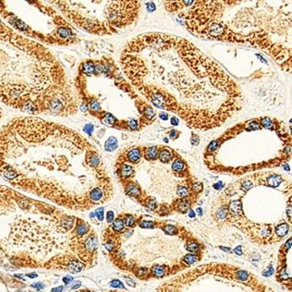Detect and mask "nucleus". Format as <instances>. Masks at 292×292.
<instances>
[{
    "label": "nucleus",
    "mask_w": 292,
    "mask_h": 292,
    "mask_svg": "<svg viewBox=\"0 0 292 292\" xmlns=\"http://www.w3.org/2000/svg\"><path fill=\"white\" fill-rule=\"evenodd\" d=\"M120 63L147 100L176 114L192 129L219 127L241 110L237 83L184 38L156 32L138 35L126 44Z\"/></svg>",
    "instance_id": "nucleus-1"
},
{
    "label": "nucleus",
    "mask_w": 292,
    "mask_h": 292,
    "mask_svg": "<svg viewBox=\"0 0 292 292\" xmlns=\"http://www.w3.org/2000/svg\"><path fill=\"white\" fill-rule=\"evenodd\" d=\"M47 269H54L61 270H68L72 274H77L83 270L85 265L70 255H56L45 264Z\"/></svg>",
    "instance_id": "nucleus-2"
},
{
    "label": "nucleus",
    "mask_w": 292,
    "mask_h": 292,
    "mask_svg": "<svg viewBox=\"0 0 292 292\" xmlns=\"http://www.w3.org/2000/svg\"><path fill=\"white\" fill-rule=\"evenodd\" d=\"M50 222L53 224V226L55 228V230L57 232L65 233V232L70 231L71 229L74 227L75 218L73 216L64 215V216L61 217L59 219H57V221L56 220H50Z\"/></svg>",
    "instance_id": "nucleus-3"
},
{
    "label": "nucleus",
    "mask_w": 292,
    "mask_h": 292,
    "mask_svg": "<svg viewBox=\"0 0 292 292\" xmlns=\"http://www.w3.org/2000/svg\"><path fill=\"white\" fill-rule=\"evenodd\" d=\"M88 231H89L88 225L85 222H82V220H79V221L77 222V225H76V226L75 228V232L73 233V235L74 236H76V237H79V238H82L85 234L88 233Z\"/></svg>",
    "instance_id": "nucleus-4"
},
{
    "label": "nucleus",
    "mask_w": 292,
    "mask_h": 292,
    "mask_svg": "<svg viewBox=\"0 0 292 292\" xmlns=\"http://www.w3.org/2000/svg\"><path fill=\"white\" fill-rule=\"evenodd\" d=\"M141 153L139 148H132L126 154V160L132 163H138L141 159Z\"/></svg>",
    "instance_id": "nucleus-5"
},
{
    "label": "nucleus",
    "mask_w": 292,
    "mask_h": 292,
    "mask_svg": "<svg viewBox=\"0 0 292 292\" xmlns=\"http://www.w3.org/2000/svg\"><path fill=\"white\" fill-rule=\"evenodd\" d=\"M80 68L82 72L86 75H93L96 73V65L92 61H87L83 62Z\"/></svg>",
    "instance_id": "nucleus-6"
},
{
    "label": "nucleus",
    "mask_w": 292,
    "mask_h": 292,
    "mask_svg": "<svg viewBox=\"0 0 292 292\" xmlns=\"http://www.w3.org/2000/svg\"><path fill=\"white\" fill-rule=\"evenodd\" d=\"M158 154L159 151L157 147H150L146 148V150L144 151V157L148 161H154L157 159Z\"/></svg>",
    "instance_id": "nucleus-7"
},
{
    "label": "nucleus",
    "mask_w": 292,
    "mask_h": 292,
    "mask_svg": "<svg viewBox=\"0 0 292 292\" xmlns=\"http://www.w3.org/2000/svg\"><path fill=\"white\" fill-rule=\"evenodd\" d=\"M158 157L160 159V161L163 163H167L169 161H170L173 157V154H172V152L168 149V148H163L161 149V151L159 152L158 154Z\"/></svg>",
    "instance_id": "nucleus-8"
},
{
    "label": "nucleus",
    "mask_w": 292,
    "mask_h": 292,
    "mask_svg": "<svg viewBox=\"0 0 292 292\" xmlns=\"http://www.w3.org/2000/svg\"><path fill=\"white\" fill-rule=\"evenodd\" d=\"M229 211H230V213L232 215H235V216L240 215V213L241 212V203L239 200L232 201L230 203Z\"/></svg>",
    "instance_id": "nucleus-9"
},
{
    "label": "nucleus",
    "mask_w": 292,
    "mask_h": 292,
    "mask_svg": "<svg viewBox=\"0 0 292 292\" xmlns=\"http://www.w3.org/2000/svg\"><path fill=\"white\" fill-rule=\"evenodd\" d=\"M117 147H118V141L113 136L110 137L106 141L105 144H104V149L108 152H111L113 151V150H115L117 148Z\"/></svg>",
    "instance_id": "nucleus-10"
},
{
    "label": "nucleus",
    "mask_w": 292,
    "mask_h": 292,
    "mask_svg": "<svg viewBox=\"0 0 292 292\" xmlns=\"http://www.w3.org/2000/svg\"><path fill=\"white\" fill-rule=\"evenodd\" d=\"M134 173V169L131 165L123 164L120 167V175L123 177H129Z\"/></svg>",
    "instance_id": "nucleus-11"
},
{
    "label": "nucleus",
    "mask_w": 292,
    "mask_h": 292,
    "mask_svg": "<svg viewBox=\"0 0 292 292\" xmlns=\"http://www.w3.org/2000/svg\"><path fill=\"white\" fill-rule=\"evenodd\" d=\"M142 114H143V117L145 119H147L148 120H153L156 116L155 111H154V109L152 108L151 106H149V105L148 106H146L145 109H143Z\"/></svg>",
    "instance_id": "nucleus-12"
},
{
    "label": "nucleus",
    "mask_w": 292,
    "mask_h": 292,
    "mask_svg": "<svg viewBox=\"0 0 292 292\" xmlns=\"http://www.w3.org/2000/svg\"><path fill=\"white\" fill-rule=\"evenodd\" d=\"M102 122L105 125H108V126H114L117 122V119L111 115L110 113H105L103 117H102Z\"/></svg>",
    "instance_id": "nucleus-13"
},
{
    "label": "nucleus",
    "mask_w": 292,
    "mask_h": 292,
    "mask_svg": "<svg viewBox=\"0 0 292 292\" xmlns=\"http://www.w3.org/2000/svg\"><path fill=\"white\" fill-rule=\"evenodd\" d=\"M185 164L181 158H177L172 164V169L175 172H182L184 169Z\"/></svg>",
    "instance_id": "nucleus-14"
},
{
    "label": "nucleus",
    "mask_w": 292,
    "mask_h": 292,
    "mask_svg": "<svg viewBox=\"0 0 292 292\" xmlns=\"http://www.w3.org/2000/svg\"><path fill=\"white\" fill-rule=\"evenodd\" d=\"M282 182V177L278 175H272L268 179V184L271 187H277Z\"/></svg>",
    "instance_id": "nucleus-15"
},
{
    "label": "nucleus",
    "mask_w": 292,
    "mask_h": 292,
    "mask_svg": "<svg viewBox=\"0 0 292 292\" xmlns=\"http://www.w3.org/2000/svg\"><path fill=\"white\" fill-rule=\"evenodd\" d=\"M126 193L129 195V196H132V197H137L141 191H140V189L134 185V184H130L127 188V191H126Z\"/></svg>",
    "instance_id": "nucleus-16"
},
{
    "label": "nucleus",
    "mask_w": 292,
    "mask_h": 292,
    "mask_svg": "<svg viewBox=\"0 0 292 292\" xmlns=\"http://www.w3.org/2000/svg\"><path fill=\"white\" fill-rule=\"evenodd\" d=\"M288 231H289V225L287 224H282L276 228V234L278 236L283 237L287 234Z\"/></svg>",
    "instance_id": "nucleus-17"
},
{
    "label": "nucleus",
    "mask_w": 292,
    "mask_h": 292,
    "mask_svg": "<svg viewBox=\"0 0 292 292\" xmlns=\"http://www.w3.org/2000/svg\"><path fill=\"white\" fill-rule=\"evenodd\" d=\"M261 124H262L265 128H267V129H274V126H275V124L268 117L262 118V120H261Z\"/></svg>",
    "instance_id": "nucleus-18"
},
{
    "label": "nucleus",
    "mask_w": 292,
    "mask_h": 292,
    "mask_svg": "<svg viewBox=\"0 0 292 292\" xmlns=\"http://www.w3.org/2000/svg\"><path fill=\"white\" fill-rule=\"evenodd\" d=\"M153 273H154V275L155 277H158L159 278V277H161L164 275L165 270H164V269L161 266L157 265V266H155V267L153 268Z\"/></svg>",
    "instance_id": "nucleus-19"
},
{
    "label": "nucleus",
    "mask_w": 292,
    "mask_h": 292,
    "mask_svg": "<svg viewBox=\"0 0 292 292\" xmlns=\"http://www.w3.org/2000/svg\"><path fill=\"white\" fill-rule=\"evenodd\" d=\"M112 227H113V229H114L115 231H117V232H121V231L123 230V228H124V223H123V221H122L121 219H117L115 221L113 222V224H112Z\"/></svg>",
    "instance_id": "nucleus-20"
},
{
    "label": "nucleus",
    "mask_w": 292,
    "mask_h": 292,
    "mask_svg": "<svg viewBox=\"0 0 292 292\" xmlns=\"http://www.w3.org/2000/svg\"><path fill=\"white\" fill-rule=\"evenodd\" d=\"M88 105H89V109L92 110L93 111H99L101 110L100 104L97 100L90 101Z\"/></svg>",
    "instance_id": "nucleus-21"
},
{
    "label": "nucleus",
    "mask_w": 292,
    "mask_h": 292,
    "mask_svg": "<svg viewBox=\"0 0 292 292\" xmlns=\"http://www.w3.org/2000/svg\"><path fill=\"white\" fill-rule=\"evenodd\" d=\"M178 207H179V209H180L181 212H185L188 209V207H189V202H188V200L187 199H182V200H181L180 203H179Z\"/></svg>",
    "instance_id": "nucleus-22"
},
{
    "label": "nucleus",
    "mask_w": 292,
    "mask_h": 292,
    "mask_svg": "<svg viewBox=\"0 0 292 292\" xmlns=\"http://www.w3.org/2000/svg\"><path fill=\"white\" fill-rule=\"evenodd\" d=\"M127 126H128V128L130 130H136L138 129V122L135 120H130L127 121Z\"/></svg>",
    "instance_id": "nucleus-23"
},
{
    "label": "nucleus",
    "mask_w": 292,
    "mask_h": 292,
    "mask_svg": "<svg viewBox=\"0 0 292 292\" xmlns=\"http://www.w3.org/2000/svg\"><path fill=\"white\" fill-rule=\"evenodd\" d=\"M184 262L188 264H192L197 262V257L196 255H193V254H188L184 257Z\"/></svg>",
    "instance_id": "nucleus-24"
},
{
    "label": "nucleus",
    "mask_w": 292,
    "mask_h": 292,
    "mask_svg": "<svg viewBox=\"0 0 292 292\" xmlns=\"http://www.w3.org/2000/svg\"><path fill=\"white\" fill-rule=\"evenodd\" d=\"M177 195L180 197H185L188 195V190L184 186H179L177 188Z\"/></svg>",
    "instance_id": "nucleus-25"
},
{
    "label": "nucleus",
    "mask_w": 292,
    "mask_h": 292,
    "mask_svg": "<svg viewBox=\"0 0 292 292\" xmlns=\"http://www.w3.org/2000/svg\"><path fill=\"white\" fill-rule=\"evenodd\" d=\"M94 213H95V216L98 218V219L99 221H102L104 219V208L103 207L97 209L96 212H94Z\"/></svg>",
    "instance_id": "nucleus-26"
},
{
    "label": "nucleus",
    "mask_w": 292,
    "mask_h": 292,
    "mask_svg": "<svg viewBox=\"0 0 292 292\" xmlns=\"http://www.w3.org/2000/svg\"><path fill=\"white\" fill-rule=\"evenodd\" d=\"M123 223L126 225H127V226H132L133 225V223H134V218L132 216H131V215H129V216H127V217L125 218Z\"/></svg>",
    "instance_id": "nucleus-27"
},
{
    "label": "nucleus",
    "mask_w": 292,
    "mask_h": 292,
    "mask_svg": "<svg viewBox=\"0 0 292 292\" xmlns=\"http://www.w3.org/2000/svg\"><path fill=\"white\" fill-rule=\"evenodd\" d=\"M187 250H189L190 252L192 253L197 252L198 250V245L197 243H195V242H192L187 247Z\"/></svg>",
    "instance_id": "nucleus-28"
},
{
    "label": "nucleus",
    "mask_w": 292,
    "mask_h": 292,
    "mask_svg": "<svg viewBox=\"0 0 292 292\" xmlns=\"http://www.w3.org/2000/svg\"><path fill=\"white\" fill-rule=\"evenodd\" d=\"M164 231L167 232L168 234L173 235V234H175V233L176 232V227H175V226H173V225H168V226H166V227L164 228Z\"/></svg>",
    "instance_id": "nucleus-29"
},
{
    "label": "nucleus",
    "mask_w": 292,
    "mask_h": 292,
    "mask_svg": "<svg viewBox=\"0 0 292 292\" xmlns=\"http://www.w3.org/2000/svg\"><path fill=\"white\" fill-rule=\"evenodd\" d=\"M111 287H114V288H121V289H124L123 283L120 281H119V280H113L111 282Z\"/></svg>",
    "instance_id": "nucleus-30"
},
{
    "label": "nucleus",
    "mask_w": 292,
    "mask_h": 292,
    "mask_svg": "<svg viewBox=\"0 0 292 292\" xmlns=\"http://www.w3.org/2000/svg\"><path fill=\"white\" fill-rule=\"evenodd\" d=\"M93 128H94L93 125H91V124H87V125H85V126H84V127H83V131L85 132H87L88 134H91V132H93Z\"/></svg>",
    "instance_id": "nucleus-31"
},
{
    "label": "nucleus",
    "mask_w": 292,
    "mask_h": 292,
    "mask_svg": "<svg viewBox=\"0 0 292 292\" xmlns=\"http://www.w3.org/2000/svg\"><path fill=\"white\" fill-rule=\"evenodd\" d=\"M253 187V184H252V182H249V181H247V182H245L243 184L241 185V188L245 191H248L250 188H252Z\"/></svg>",
    "instance_id": "nucleus-32"
},
{
    "label": "nucleus",
    "mask_w": 292,
    "mask_h": 292,
    "mask_svg": "<svg viewBox=\"0 0 292 292\" xmlns=\"http://www.w3.org/2000/svg\"><path fill=\"white\" fill-rule=\"evenodd\" d=\"M140 225H141V227H143V228H152L154 226V223L151 221H144L141 223Z\"/></svg>",
    "instance_id": "nucleus-33"
},
{
    "label": "nucleus",
    "mask_w": 292,
    "mask_h": 292,
    "mask_svg": "<svg viewBox=\"0 0 292 292\" xmlns=\"http://www.w3.org/2000/svg\"><path fill=\"white\" fill-rule=\"evenodd\" d=\"M218 217H219V219H225V218L226 217V209H225V208H221V209L218 212Z\"/></svg>",
    "instance_id": "nucleus-34"
},
{
    "label": "nucleus",
    "mask_w": 292,
    "mask_h": 292,
    "mask_svg": "<svg viewBox=\"0 0 292 292\" xmlns=\"http://www.w3.org/2000/svg\"><path fill=\"white\" fill-rule=\"evenodd\" d=\"M32 287L35 288L37 290H42L45 286H44V285H43V283H41V282H35V283H33Z\"/></svg>",
    "instance_id": "nucleus-35"
},
{
    "label": "nucleus",
    "mask_w": 292,
    "mask_h": 292,
    "mask_svg": "<svg viewBox=\"0 0 292 292\" xmlns=\"http://www.w3.org/2000/svg\"><path fill=\"white\" fill-rule=\"evenodd\" d=\"M191 142L192 145H198V143H199V138H198V136L193 134V136H192L191 139Z\"/></svg>",
    "instance_id": "nucleus-36"
},
{
    "label": "nucleus",
    "mask_w": 292,
    "mask_h": 292,
    "mask_svg": "<svg viewBox=\"0 0 292 292\" xmlns=\"http://www.w3.org/2000/svg\"><path fill=\"white\" fill-rule=\"evenodd\" d=\"M146 6H147V8H148V10L149 11H154L155 10V5H154V4L153 3V2H149V3H147L146 4Z\"/></svg>",
    "instance_id": "nucleus-37"
},
{
    "label": "nucleus",
    "mask_w": 292,
    "mask_h": 292,
    "mask_svg": "<svg viewBox=\"0 0 292 292\" xmlns=\"http://www.w3.org/2000/svg\"><path fill=\"white\" fill-rule=\"evenodd\" d=\"M107 222L108 223H111V222L113 221V219H114V213L112 212H108L107 213Z\"/></svg>",
    "instance_id": "nucleus-38"
},
{
    "label": "nucleus",
    "mask_w": 292,
    "mask_h": 292,
    "mask_svg": "<svg viewBox=\"0 0 292 292\" xmlns=\"http://www.w3.org/2000/svg\"><path fill=\"white\" fill-rule=\"evenodd\" d=\"M72 280H73V278H72L71 276H70V275H67V276L63 277V279H62V281H63V282H64L65 284H69Z\"/></svg>",
    "instance_id": "nucleus-39"
},
{
    "label": "nucleus",
    "mask_w": 292,
    "mask_h": 292,
    "mask_svg": "<svg viewBox=\"0 0 292 292\" xmlns=\"http://www.w3.org/2000/svg\"><path fill=\"white\" fill-rule=\"evenodd\" d=\"M170 122L173 126H177L179 124V120L176 118V117H172L171 120H170Z\"/></svg>",
    "instance_id": "nucleus-40"
},
{
    "label": "nucleus",
    "mask_w": 292,
    "mask_h": 292,
    "mask_svg": "<svg viewBox=\"0 0 292 292\" xmlns=\"http://www.w3.org/2000/svg\"><path fill=\"white\" fill-rule=\"evenodd\" d=\"M169 137L171 138V139H175L176 137H177V132L176 131V130H171V131L169 132Z\"/></svg>",
    "instance_id": "nucleus-41"
},
{
    "label": "nucleus",
    "mask_w": 292,
    "mask_h": 292,
    "mask_svg": "<svg viewBox=\"0 0 292 292\" xmlns=\"http://www.w3.org/2000/svg\"><path fill=\"white\" fill-rule=\"evenodd\" d=\"M169 115H168V113H166V112H161V114H160V117H161V120H168V117Z\"/></svg>",
    "instance_id": "nucleus-42"
},
{
    "label": "nucleus",
    "mask_w": 292,
    "mask_h": 292,
    "mask_svg": "<svg viewBox=\"0 0 292 292\" xmlns=\"http://www.w3.org/2000/svg\"><path fill=\"white\" fill-rule=\"evenodd\" d=\"M62 290H63V286H59V287H57V288H54V289H52L51 292H61L62 291Z\"/></svg>",
    "instance_id": "nucleus-43"
},
{
    "label": "nucleus",
    "mask_w": 292,
    "mask_h": 292,
    "mask_svg": "<svg viewBox=\"0 0 292 292\" xmlns=\"http://www.w3.org/2000/svg\"><path fill=\"white\" fill-rule=\"evenodd\" d=\"M193 188L195 189V191H200L202 190V185L201 184H197V183H196V184H194Z\"/></svg>",
    "instance_id": "nucleus-44"
},
{
    "label": "nucleus",
    "mask_w": 292,
    "mask_h": 292,
    "mask_svg": "<svg viewBox=\"0 0 292 292\" xmlns=\"http://www.w3.org/2000/svg\"><path fill=\"white\" fill-rule=\"evenodd\" d=\"M273 272H274V270H273L272 268L270 267V269H269V271H266V272L263 273V275H265V276H269V275H272Z\"/></svg>",
    "instance_id": "nucleus-45"
},
{
    "label": "nucleus",
    "mask_w": 292,
    "mask_h": 292,
    "mask_svg": "<svg viewBox=\"0 0 292 292\" xmlns=\"http://www.w3.org/2000/svg\"><path fill=\"white\" fill-rule=\"evenodd\" d=\"M234 252H235V253H236V254H238V255H241V254L242 253L241 247H236V248L234 249Z\"/></svg>",
    "instance_id": "nucleus-46"
},
{
    "label": "nucleus",
    "mask_w": 292,
    "mask_h": 292,
    "mask_svg": "<svg viewBox=\"0 0 292 292\" xmlns=\"http://www.w3.org/2000/svg\"><path fill=\"white\" fill-rule=\"evenodd\" d=\"M26 276H28V277H30V278H35V277H37L38 276V275L36 274V273H29V274H27L26 275Z\"/></svg>",
    "instance_id": "nucleus-47"
},
{
    "label": "nucleus",
    "mask_w": 292,
    "mask_h": 292,
    "mask_svg": "<svg viewBox=\"0 0 292 292\" xmlns=\"http://www.w3.org/2000/svg\"><path fill=\"white\" fill-rule=\"evenodd\" d=\"M287 213H288V216L290 218V216H291V209H290H290H288V211H287Z\"/></svg>",
    "instance_id": "nucleus-48"
},
{
    "label": "nucleus",
    "mask_w": 292,
    "mask_h": 292,
    "mask_svg": "<svg viewBox=\"0 0 292 292\" xmlns=\"http://www.w3.org/2000/svg\"><path fill=\"white\" fill-rule=\"evenodd\" d=\"M190 217H191V218L195 217V214H194V212H193L192 210H191V212H190Z\"/></svg>",
    "instance_id": "nucleus-49"
},
{
    "label": "nucleus",
    "mask_w": 292,
    "mask_h": 292,
    "mask_svg": "<svg viewBox=\"0 0 292 292\" xmlns=\"http://www.w3.org/2000/svg\"><path fill=\"white\" fill-rule=\"evenodd\" d=\"M14 277H18V278H22L23 277V275H15Z\"/></svg>",
    "instance_id": "nucleus-50"
},
{
    "label": "nucleus",
    "mask_w": 292,
    "mask_h": 292,
    "mask_svg": "<svg viewBox=\"0 0 292 292\" xmlns=\"http://www.w3.org/2000/svg\"><path fill=\"white\" fill-rule=\"evenodd\" d=\"M197 212H198V213H199V215H202V209H201V208H197Z\"/></svg>",
    "instance_id": "nucleus-51"
},
{
    "label": "nucleus",
    "mask_w": 292,
    "mask_h": 292,
    "mask_svg": "<svg viewBox=\"0 0 292 292\" xmlns=\"http://www.w3.org/2000/svg\"><path fill=\"white\" fill-rule=\"evenodd\" d=\"M18 292H22V291H18Z\"/></svg>",
    "instance_id": "nucleus-52"
}]
</instances>
